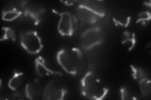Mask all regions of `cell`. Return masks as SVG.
<instances>
[{
  "mask_svg": "<svg viewBox=\"0 0 151 100\" xmlns=\"http://www.w3.org/2000/svg\"><path fill=\"white\" fill-rule=\"evenodd\" d=\"M27 1H12L6 4L2 10V19L6 21H13L23 15Z\"/></svg>",
  "mask_w": 151,
  "mask_h": 100,
  "instance_id": "ba28073f",
  "label": "cell"
},
{
  "mask_svg": "<svg viewBox=\"0 0 151 100\" xmlns=\"http://www.w3.org/2000/svg\"><path fill=\"white\" fill-rule=\"evenodd\" d=\"M20 44L27 52L31 55L39 53L43 48V43L36 31H27L20 33Z\"/></svg>",
  "mask_w": 151,
  "mask_h": 100,
  "instance_id": "277c9868",
  "label": "cell"
},
{
  "mask_svg": "<svg viewBox=\"0 0 151 100\" xmlns=\"http://www.w3.org/2000/svg\"><path fill=\"white\" fill-rule=\"evenodd\" d=\"M130 68L132 76L134 79L139 82L142 79L147 77L145 76V71L142 68L137 67V66H135L134 65H130Z\"/></svg>",
  "mask_w": 151,
  "mask_h": 100,
  "instance_id": "ac0fdd59",
  "label": "cell"
},
{
  "mask_svg": "<svg viewBox=\"0 0 151 100\" xmlns=\"http://www.w3.org/2000/svg\"><path fill=\"white\" fill-rule=\"evenodd\" d=\"M139 89L142 97L149 96L151 92L150 80L149 78L145 77L139 82Z\"/></svg>",
  "mask_w": 151,
  "mask_h": 100,
  "instance_id": "2e32d148",
  "label": "cell"
},
{
  "mask_svg": "<svg viewBox=\"0 0 151 100\" xmlns=\"http://www.w3.org/2000/svg\"><path fill=\"white\" fill-rule=\"evenodd\" d=\"M10 40L15 41L16 40L15 33L12 28L9 27H3L2 34L1 37V41Z\"/></svg>",
  "mask_w": 151,
  "mask_h": 100,
  "instance_id": "e0dca14e",
  "label": "cell"
},
{
  "mask_svg": "<svg viewBox=\"0 0 151 100\" xmlns=\"http://www.w3.org/2000/svg\"><path fill=\"white\" fill-rule=\"evenodd\" d=\"M76 2L77 1H61V3H64L65 5H67V6H73V4Z\"/></svg>",
  "mask_w": 151,
  "mask_h": 100,
  "instance_id": "ffe728a7",
  "label": "cell"
},
{
  "mask_svg": "<svg viewBox=\"0 0 151 100\" xmlns=\"http://www.w3.org/2000/svg\"><path fill=\"white\" fill-rule=\"evenodd\" d=\"M46 11V8L37 2H32L27 4L25 8L23 15L30 20L35 25H37L41 22L42 18Z\"/></svg>",
  "mask_w": 151,
  "mask_h": 100,
  "instance_id": "9c48e42d",
  "label": "cell"
},
{
  "mask_svg": "<svg viewBox=\"0 0 151 100\" xmlns=\"http://www.w3.org/2000/svg\"><path fill=\"white\" fill-rule=\"evenodd\" d=\"M76 13L82 21L95 24L105 16L106 8L101 1H83L78 4Z\"/></svg>",
  "mask_w": 151,
  "mask_h": 100,
  "instance_id": "3957f363",
  "label": "cell"
},
{
  "mask_svg": "<svg viewBox=\"0 0 151 100\" xmlns=\"http://www.w3.org/2000/svg\"><path fill=\"white\" fill-rule=\"evenodd\" d=\"M81 92L88 99L101 100L105 98L108 88L100 77L93 71H88L81 80Z\"/></svg>",
  "mask_w": 151,
  "mask_h": 100,
  "instance_id": "7a4b0ae2",
  "label": "cell"
},
{
  "mask_svg": "<svg viewBox=\"0 0 151 100\" xmlns=\"http://www.w3.org/2000/svg\"><path fill=\"white\" fill-rule=\"evenodd\" d=\"M67 93L65 85L60 81L54 79L47 84L42 96L44 99L62 100L65 98Z\"/></svg>",
  "mask_w": 151,
  "mask_h": 100,
  "instance_id": "8992f818",
  "label": "cell"
},
{
  "mask_svg": "<svg viewBox=\"0 0 151 100\" xmlns=\"http://www.w3.org/2000/svg\"><path fill=\"white\" fill-rule=\"evenodd\" d=\"M104 40V33L100 27H93L85 31L81 36V45L86 50L101 44Z\"/></svg>",
  "mask_w": 151,
  "mask_h": 100,
  "instance_id": "5b68a950",
  "label": "cell"
},
{
  "mask_svg": "<svg viewBox=\"0 0 151 100\" xmlns=\"http://www.w3.org/2000/svg\"><path fill=\"white\" fill-rule=\"evenodd\" d=\"M57 61L65 72L78 75L83 71L85 60L82 51L78 48H65L60 50L57 54Z\"/></svg>",
  "mask_w": 151,
  "mask_h": 100,
  "instance_id": "6da1fadb",
  "label": "cell"
},
{
  "mask_svg": "<svg viewBox=\"0 0 151 100\" xmlns=\"http://www.w3.org/2000/svg\"><path fill=\"white\" fill-rule=\"evenodd\" d=\"M122 99L132 100L140 99V94L137 89L130 85H124L120 89Z\"/></svg>",
  "mask_w": 151,
  "mask_h": 100,
  "instance_id": "4fadbf2b",
  "label": "cell"
},
{
  "mask_svg": "<svg viewBox=\"0 0 151 100\" xmlns=\"http://www.w3.org/2000/svg\"><path fill=\"white\" fill-rule=\"evenodd\" d=\"M24 82V73L16 71L9 79L8 87L13 91H17L20 88Z\"/></svg>",
  "mask_w": 151,
  "mask_h": 100,
  "instance_id": "5bb4252c",
  "label": "cell"
},
{
  "mask_svg": "<svg viewBox=\"0 0 151 100\" xmlns=\"http://www.w3.org/2000/svg\"><path fill=\"white\" fill-rule=\"evenodd\" d=\"M113 21L117 26L127 28L130 23L131 15L127 9H118L113 16Z\"/></svg>",
  "mask_w": 151,
  "mask_h": 100,
  "instance_id": "7c38bea8",
  "label": "cell"
},
{
  "mask_svg": "<svg viewBox=\"0 0 151 100\" xmlns=\"http://www.w3.org/2000/svg\"><path fill=\"white\" fill-rule=\"evenodd\" d=\"M43 89L40 81L34 79L28 82L25 87V96L30 99H38L42 93L43 94Z\"/></svg>",
  "mask_w": 151,
  "mask_h": 100,
  "instance_id": "8fae6325",
  "label": "cell"
},
{
  "mask_svg": "<svg viewBox=\"0 0 151 100\" xmlns=\"http://www.w3.org/2000/svg\"><path fill=\"white\" fill-rule=\"evenodd\" d=\"M150 14L149 11H143L140 13L137 18V23H141L145 25L150 21Z\"/></svg>",
  "mask_w": 151,
  "mask_h": 100,
  "instance_id": "d6986e66",
  "label": "cell"
},
{
  "mask_svg": "<svg viewBox=\"0 0 151 100\" xmlns=\"http://www.w3.org/2000/svg\"><path fill=\"white\" fill-rule=\"evenodd\" d=\"M137 39L135 34L132 31H124L122 35V44L128 46L129 51H131L135 46Z\"/></svg>",
  "mask_w": 151,
  "mask_h": 100,
  "instance_id": "9a60e30c",
  "label": "cell"
},
{
  "mask_svg": "<svg viewBox=\"0 0 151 100\" xmlns=\"http://www.w3.org/2000/svg\"><path fill=\"white\" fill-rule=\"evenodd\" d=\"M77 28L76 18L69 12H63L59 15L58 29L59 34L64 36L73 35Z\"/></svg>",
  "mask_w": 151,
  "mask_h": 100,
  "instance_id": "52a82bcc",
  "label": "cell"
},
{
  "mask_svg": "<svg viewBox=\"0 0 151 100\" xmlns=\"http://www.w3.org/2000/svg\"><path fill=\"white\" fill-rule=\"evenodd\" d=\"M35 68L37 74L40 77L62 76L61 73L51 68L47 61L42 56H39L36 58L35 61Z\"/></svg>",
  "mask_w": 151,
  "mask_h": 100,
  "instance_id": "30bf717a",
  "label": "cell"
}]
</instances>
